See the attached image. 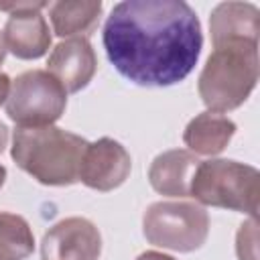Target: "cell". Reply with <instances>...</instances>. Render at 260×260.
Returning <instances> with one entry per match:
<instances>
[{"label": "cell", "instance_id": "obj_3", "mask_svg": "<svg viewBox=\"0 0 260 260\" xmlns=\"http://www.w3.org/2000/svg\"><path fill=\"white\" fill-rule=\"evenodd\" d=\"M258 43L228 41L213 47L207 57L197 91L209 112H230L240 108L258 83Z\"/></svg>", "mask_w": 260, "mask_h": 260}, {"label": "cell", "instance_id": "obj_8", "mask_svg": "<svg viewBox=\"0 0 260 260\" xmlns=\"http://www.w3.org/2000/svg\"><path fill=\"white\" fill-rule=\"evenodd\" d=\"M130 169V152L118 140L104 136L87 144L79 167V181L93 191L106 193L118 189L128 179Z\"/></svg>", "mask_w": 260, "mask_h": 260}, {"label": "cell", "instance_id": "obj_11", "mask_svg": "<svg viewBox=\"0 0 260 260\" xmlns=\"http://www.w3.org/2000/svg\"><path fill=\"white\" fill-rule=\"evenodd\" d=\"M199 158L191 150L173 148L154 156L148 167L150 187L167 197H189Z\"/></svg>", "mask_w": 260, "mask_h": 260}, {"label": "cell", "instance_id": "obj_2", "mask_svg": "<svg viewBox=\"0 0 260 260\" xmlns=\"http://www.w3.org/2000/svg\"><path fill=\"white\" fill-rule=\"evenodd\" d=\"M87 140L59 126L18 128L12 134L10 156L18 169L41 185L69 187L79 181Z\"/></svg>", "mask_w": 260, "mask_h": 260}, {"label": "cell", "instance_id": "obj_1", "mask_svg": "<svg viewBox=\"0 0 260 260\" xmlns=\"http://www.w3.org/2000/svg\"><path fill=\"white\" fill-rule=\"evenodd\" d=\"M102 41L122 77L140 87H169L197 65L203 32L183 0H124L106 18Z\"/></svg>", "mask_w": 260, "mask_h": 260}, {"label": "cell", "instance_id": "obj_12", "mask_svg": "<svg viewBox=\"0 0 260 260\" xmlns=\"http://www.w3.org/2000/svg\"><path fill=\"white\" fill-rule=\"evenodd\" d=\"M213 47L228 41L258 43L260 10L250 2H219L209 16Z\"/></svg>", "mask_w": 260, "mask_h": 260}, {"label": "cell", "instance_id": "obj_7", "mask_svg": "<svg viewBox=\"0 0 260 260\" xmlns=\"http://www.w3.org/2000/svg\"><path fill=\"white\" fill-rule=\"evenodd\" d=\"M102 234L87 217H65L57 221L41 242L43 260H98Z\"/></svg>", "mask_w": 260, "mask_h": 260}, {"label": "cell", "instance_id": "obj_21", "mask_svg": "<svg viewBox=\"0 0 260 260\" xmlns=\"http://www.w3.org/2000/svg\"><path fill=\"white\" fill-rule=\"evenodd\" d=\"M4 181H6V167H2V165H0V189H2Z\"/></svg>", "mask_w": 260, "mask_h": 260}, {"label": "cell", "instance_id": "obj_17", "mask_svg": "<svg viewBox=\"0 0 260 260\" xmlns=\"http://www.w3.org/2000/svg\"><path fill=\"white\" fill-rule=\"evenodd\" d=\"M10 85H12V81H10V77L6 75V73H2L0 71V106L8 100V93H10Z\"/></svg>", "mask_w": 260, "mask_h": 260}, {"label": "cell", "instance_id": "obj_6", "mask_svg": "<svg viewBox=\"0 0 260 260\" xmlns=\"http://www.w3.org/2000/svg\"><path fill=\"white\" fill-rule=\"evenodd\" d=\"M67 108V91L45 69L20 73L6 100V114L18 128L53 126Z\"/></svg>", "mask_w": 260, "mask_h": 260}, {"label": "cell", "instance_id": "obj_13", "mask_svg": "<svg viewBox=\"0 0 260 260\" xmlns=\"http://www.w3.org/2000/svg\"><path fill=\"white\" fill-rule=\"evenodd\" d=\"M236 134V122L219 112L197 114L183 132V142L193 154L215 156L219 154Z\"/></svg>", "mask_w": 260, "mask_h": 260}, {"label": "cell", "instance_id": "obj_4", "mask_svg": "<svg viewBox=\"0 0 260 260\" xmlns=\"http://www.w3.org/2000/svg\"><path fill=\"white\" fill-rule=\"evenodd\" d=\"M189 197L201 205L221 207L256 217L260 201V173L256 167L230 158L199 160Z\"/></svg>", "mask_w": 260, "mask_h": 260}, {"label": "cell", "instance_id": "obj_15", "mask_svg": "<svg viewBox=\"0 0 260 260\" xmlns=\"http://www.w3.org/2000/svg\"><path fill=\"white\" fill-rule=\"evenodd\" d=\"M35 250V236L22 215L0 211V260H24Z\"/></svg>", "mask_w": 260, "mask_h": 260}, {"label": "cell", "instance_id": "obj_5", "mask_svg": "<svg viewBox=\"0 0 260 260\" xmlns=\"http://www.w3.org/2000/svg\"><path fill=\"white\" fill-rule=\"evenodd\" d=\"M142 234L156 248L183 254L195 252L209 236V215L199 203L156 201L142 215Z\"/></svg>", "mask_w": 260, "mask_h": 260}, {"label": "cell", "instance_id": "obj_14", "mask_svg": "<svg viewBox=\"0 0 260 260\" xmlns=\"http://www.w3.org/2000/svg\"><path fill=\"white\" fill-rule=\"evenodd\" d=\"M49 18L53 24V32L57 37H85L95 28L104 4L100 0H61L51 2Z\"/></svg>", "mask_w": 260, "mask_h": 260}, {"label": "cell", "instance_id": "obj_19", "mask_svg": "<svg viewBox=\"0 0 260 260\" xmlns=\"http://www.w3.org/2000/svg\"><path fill=\"white\" fill-rule=\"evenodd\" d=\"M6 146H8V128H6V124L0 120V154L4 152Z\"/></svg>", "mask_w": 260, "mask_h": 260}, {"label": "cell", "instance_id": "obj_20", "mask_svg": "<svg viewBox=\"0 0 260 260\" xmlns=\"http://www.w3.org/2000/svg\"><path fill=\"white\" fill-rule=\"evenodd\" d=\"M4 57H6V49H4V41H2V35H0V65L4 63Z\"/></svg>", "mask_w": 260, "mask_h": 260}, {"label": "cell", "instance_id": "obj_9", "mask_svg": "<svg viewBox=\"0 0 260 260\" xmlns=\"http://www.w3.org/2000/svg\"><path fill=\"white\" fill-rule=\"evenodd\" d=\"M98 69V57L85 37L65 39L49 55L47 71L63 85L67 93H77L89 85Z\"/></svg>", "mask_w": 260, "mask_h": 260}, {"label": "cell", "instance_id": "obj_10", "mask_svg": "<svg viewBox=\"0 0 260 260\" xmlns=\"http://www.w3.org/2000/svg\"><path fill=\"white\" fill-rule=\"evenodd\" d=\"M41 10L43 8L14 12L6 20L2 32L4 49L12 53L16 59L32 61V59H41L49 51L51 32Z\"/></svg>", "mask_w": 260, "mask_h": 260}, {"label": "cell", "instance_id": "obj_18", "mask_svg": "<svg viewBox=\"0 0 260 260\" xmlns=\"http://www.w3.org/2000/svg\"><path fill=\"white\" fill-rule=\"evenodd\" d=\"M136 260H175V258H173V256H169V254L156 252V250H146V252H142Z\"/></svg>", "mask_w": 260, "mask_h": 260}, {"label": "cell", "instance_id": "obj_16", "mask_svg": "<svg viewBox=\"0 0 260 260\" xmlns=\"http://www.w3.org/2000/svg\"><path fill=\"white\" fill-rule=\"evenodd\" d=\"M236 254L238 260H258V221L250 217L244 221L236 236Z\"/></svg>", "mask_w": 260, "mask_h": 260}]
</instances>
